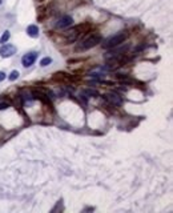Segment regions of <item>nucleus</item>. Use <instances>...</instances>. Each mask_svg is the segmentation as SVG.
Returning <instances> with one entry per match:
<instances>
[{"label": "nucleus", "mask_w": 173, "mask_h": 213, "mask_svg": "<svg viewBox=\"0 0 173 213\" xmlns=\"http://www.w3.org/2000/svg\"><path fill=\"white\" fill-rule=\"evenodd\" d=\"M128 38V33L125 32V31H123V32H119L116 33V35L111 36V38L105 39L103 43H101V45H103L104 49H111L113 47H117V45H120L121 43H124V40Z\"/></svg>", "instance_id": "obj_1"}, {"label": "nucleus", "mask_w": 173, "mask_h": 213, "mask_svg": "<svg viewBox=\"0 0 173 213\" xmlns=\"http://www.w3.org/2000/svg\"><path fill=\"white\" fill-rule=\"evenodd\" d=\"M27 33H28V36H31V38H38L40 33L39 27L35 26V24H31V26L27 27Z\"/></svg>", "instance_id": "obj_8"}, {"label": "nucleus", "mask_w": 173, "mask_h": 213, "mask_svg": "<svg viewBox=\"0 0 173 213\" xmlns=\"http://www.w3.org/2000/svg\"><path fill=\"white\" fill-rule=\"evenodd\" d=\"M16 53V47L12 44H3L2 48H0V56L2 57H11Z\"/></svg>", "instance_id": "obj_4"}, {"label": "nucleus", "mask_w": 173, "mask_h": 213, "mask_svg": "<svg viewBox=\"0 0 173 213\" xmlns=\"http://www.w3.org/2000/svg\"><path fill=\"white\" fill-rule=\"evenodd\" d=\"M111 49H112V51L105 53L107 60H109V59H123L124 53L126 52V49H128V45H125V47H119V45H117V47H113Z\"/></svg>", "instance_id": "obj_3"}, {"label": "nucleus", "mask_w": 173, "mask_h": 213, "mask_svg": "<svg viewBox=\"0 0 173 213\" xmlns=\"http://www.w3.org/2000/svg\"><path fill=\"white\" fill-rule=\"evenodd\" d=\"M73 24V19L72 16H69V15H64V16H61L59 21L56 23V27L57 28H68V27H71Z\"/></svg>", "instance_id": "obj_7"}, {"label": "nucleus", "mask_w": 173, "mask_h": 213, "mask_svg": "<svg viewBox=\"0 0 173 213\" xmlns=\"http://www.w3.org/2000/svg\"><path fill=\"white\" fill-rule=\"evenodd\" d=\"M10 105H11V101L10 100H7V99H4V97L0 96V109H7Z\"/></svg>", "instance_id": "obj_9"}, {"label": "nucleus", "mask_w": 173, "mask_h": 213, "mask_svg": "<svg viewBox=\"0 0 173 213\" xmlns=\"http://www.w3.org/2000/svg\"><path fill=\"white\" fill-rule=\"evenodd\" d=\"M19 71H12V72L10 73V76H8V79L11 80V81H15V80H16L17 78H19Z\"/></svg>", "instance_id": "obj_12"}, {"label": "nucleus", "mask_w": 173, "mask_h": 213, "mask_svg": "<svg viewBox=\"0 0 173 213\" xmlns=\"http://www.w3.org/2000/svg\"><path fill=\"white\" fill-rule=\"evenodd\" d=\"M2 2H3V0H0V4H2Z\"/></svg>", "instance_id": "obj_15"}, {"label": "nucleus", "mask_w": 173, "mask_h": 213, "mask_svg": "<svg viewBox=\"0 0 173 213\" xmlns=\"http://www.w3.org/2000/svg\"><path fill=\"white\" fill-rule=\"evenodd\" d=\"M51 63H52V59L51 57H44V59H41V61H40V65H41V67H47Z\"/></svg>", "instance_id": "obj_13"}, {"label": "nucleus", "mask_w": 173, "mask_h": 213, "mask_svg": "<svg viewBox=\"0 0 173 213\" xmlns=\"http://www.w3.org/2000/svg\"><path fill=\"white\" fill-rule=\"evenodd\" d=\"M38 59V52H29V53H26L21 59V64H23V67H31L33 63H35V60Z\"/></svg>", "instance_id": "obj_5"}, {"label": "nucleus", "mask_w": 173, "mask_h": 213, "mask_svg": "<svg viewBox=\"0 0 173 213\" xmlns=\"http://www.w3.org/2000/svg\"><path fill=\"white\" fill-rule=\"evenodd\" d=\"M84 95H88V96H92V97H97L99 92L95 91V89H86V91H84Z\"/></svg>", "instance_id": "obj_11"}, {"label": "nucleus", "mask_w": 173, "mask_h": 213, "mask_svg": "<svg viewBox=\"0 0 173 213\" xmlns=\"http://www.w3.org/2000/svg\"><path fill=\"white\" fill-rule=\"evenodd\" d=\"M10 38H11V33L8 32V31H5L4 33H3V36H2V39H0V43L2 44H5V43L10 40Z\"/></svg>", "instance_id": "obj_10"}, {"label": "nucleus", "mask_w": 173, "mask_h": 213, "mask_svg": "<svg viewBox=\"0 0 173 213\" xmlns=\"http://www.w3.org/2000/svg\"><path fill=\"white\" fill-rule=\"evenodd\" d=\"M104 97H105L107 101H109L113 105H121V103H123V97L119 93H116V92H108Z\"/></svg>", "instance_id": "obj_6"}, {"label": "nucleus", "mask_w": 173, "mask_h": 213, "mask_svg": "<svg viewBox=\"0 0 173 213\" xmlns=\"http://www.w3.org/2000/svg\"><path fill=\"white\" fill-rule=\"evenodd\" d=\"M99 43H101V36L99 33H93V35L88 36L80 43L79 45L76 47L77 51H86V49H91L93 47H96Z\"/></svg>", "instance_id": "obj_2"}, {"label": "nucleus", "mask_w": 173, "mask_h": 213, "mask_svg": "<svg viewBox=\"0 0 173 213\" xmlns=\"http://www.w3.org/2000/svg\"><path fill=\"white\" fill-rule=\"evenodd\" d=\"M4 79H5V73L4 72H0V81H3Z\"/></svg>", "instance_id": "obj_14"}]
</instances>
